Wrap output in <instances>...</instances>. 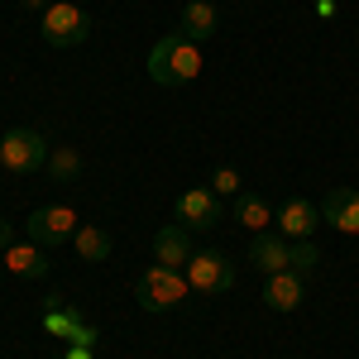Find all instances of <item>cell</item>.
I'll use <instances>...</instances> for the list:
<instances>
[{"instance_id":"cell-1","label":"cell","mask_w":359,"mask_h":359,"mask_svg":"<svg viewBox=\"0 0 359 359\" xmlns=\"http://www.w3.org/2000/svg\"><path fill=\"white\" fill-rule=\"evenodd\" d=\"M206 57H201V43H192L187 34H163L154 48H149V77L158 86H187L201 77Z\"/></svg>"},{"instance_id":"cell-2","label":"cell","mask_w":359,"mask_h":359,"mask_svg":"<svg viewBox=\"0 0 359 359\" xmlns=\"http://www.w3.org/2000/svg\"><path fill=\"white\" fill-rule=\"evenodd\" d=\"M187 292H192V283L182 269H168V264H154V269H144L135 283V297L144 311H172V306L187 302Z\"/></svg>"},{"instance_id":"cell-3","label":"cell","mask_w":359,"mask_h":359,"mask_svg":"<svg viewBox=\"0 0 359 359\" xmlns=\"http://www.w3.org/2000/svg\"><path fill=\"white\" fill-rule=\"evenodd\" d=\"M39 34L48 48H77L91 39V15H86L77 0H53L43 15H39Z\"/></svg>"},{"instance_id":"cell-4","label":"cell","mask_w":359,"mask_h":359,"mask_svg":"<svg viewBox=\"0 0 359 359\" xmlns=\"http://www.w3.org/2000/svg\"><path fill=\"white\" fill-rule=\"evenodd\" d=\"M77 211L67 206V201H57V206H39V211H29V221H25V230H29V240L34 245H43L48 254H53L57 245H67L72 235H77Z\"/></svg>"},{"instance_id":"cell-5","label":"cell","mask_w":359,"mask_h":359,"mask_svg":"<svg viewBox=\"0 0 359 359\" xmlns=\"http://www.w3.org/2000/svg\"><path fill=\"white\" fill-rule=\"evenodd\" d=\"M48 154L53 149L39 130H10L0 139V168L5 172H39V168H48Z\"/></svg>"},{"instance_id":"cell-6","label":"cell","mask_w":359,"mask_h":359,"mask_svg":"<svg viewBox=\"0 0 359 359\" xmlns=\"http://www.w3.org/2000/svg\"><path fill=\"white\" fill-rule=\"evenodd\" d=\"M187 283H192V292H225V287H235V259L221 254V249H196L192 259H187Z\"/></svg>"},{"instance_id":"cell-7","label":"cell","mask_w":359,"mask_h":359,"mask_svg":"<svg viewBox=\"0 0 359 359\" xmlns=\"http://www.w3.org/2000/svg\"><path fill=\"white\" fill-rule=\"evenodd\" d=\"M172 216H177V225H187V230H216L221 225V196L211 192V187H187V192L177 196Z\"/></svg>"},{"instance_id":"cell-8","label":"cell","mask_w":359,"mask_h":359,"mask_svg":"<svg viewBox=\"0 0 359 359\" xmlns=\"http://www.w3.org/2000/svg\"><path fill=\"white\" fill-rule=\"evenodd\" d=\"M273 225H278L283 240H311L316 225H321V206L306 201V196H292V201H283L273 211Z\"/></svg>"},{"instance_id":"cell-9","label":"cell","mask_w":359,"mask_h":359,"mask_svg":"<svg viewBox=\"0 0 359 359\" xmlns=\"http://www.w3.org/2000/svg\"><path fill=\"white\" fill-rule=\"evenodd\" d=\"M302 302H306V273L283 269V273L264 278V306L269 311H297Z\"/></svg>"},{"instance_id":"cell-10","label":"cell","mask_w":359,"mask_h":359,"mask_svg":"<svg viewBox=\"0 0 359 359\" xmlns=\"http://www.w3.org/2000/svg\"><path fill=\"white\" fill-rule=\"evenodd\" d=\"M321 221L335 225L340 235H359V192L355 187H331L321 196Z\"/></svg>"},{"instance_id":"cell-11","label":"cell","mask_w":359,"mask_h":359,"mask_svg":"<svg viewBox=\"0 0 359 359\" xmlns=\"http://www.w3.org/2000/svg\"><path fill=\"white\" fill-rule=\"evenodd\" d=\"M5 269L15 278H25V283H39V278H48V269H53V259H48V249L43 245H10L5 249Z\"/></svg>"},{"instance_id":"cell-12","label":"cell","mask_w":359,"mask_h":359,"mask_svg":"<svg viewBox=\"0 0 359 359\" xmlns=\"http://www.w3.org/2000/svg\"><path fill=\"white\" fill-rule=\"evenodd\" d=\"M192 230L187 225H163L158 235H154V259L168 264V269H187V259H192Z\"/></svg>"},{"instance_id":"cell-13","label":"cell","mask_w":359,"mask_h":359,"mask_svg":"<svg viewBox=\"0 0 359 359\" xmlns=\"http://www.w3.org/2000/svg\"><path fill=\"white\" fill-rule=\"evenodd\" d=\"M249 264L259 269V273L269 278V273H283L287 264H292V245L283 240V235H254V245H249Z\"/></svg>"},{"instance_id":"cell-14","label":"cell","mask_w":359,"mask_h":359,"mask_svg":"<svg viewBox=\"0 0 359 359\" xmlns=\"http://www.w3.org/2000/svg\"><path fill=\"white\" fill-rule=\"evenodd\" d=\"M216 25H221V15H216L211 0H187L182 5V20H177V34H187L192 43H206L216 34Z\"/></svg>"},{"instance_id":"cell-15","label":"cell","mask_w":359,"mask_h":359,"mask_svg":"<svg viewBox=\"0 0 359 359\" xmlns=\"http://www.w3.org/2000/svg\"><path fill=\"white\" fill-rule=\"evenodd\" d=\"M235 221H240V230H249V235H264V230L273 225V206L259 192H240L235 196Z\"/></svg>"},{"instance_id":"cell-16","label":"cell","mask_w":359,"mask_h":359,"mask_svg":"<svg viewBox=\"0 0 359 359\" xmlns=\"http://www.w3.org/2000/svg\"><path fill=\"white\" fill-rule=\"evenodd\" d=\"M72 245H77V254H82L86 264H101V259H111V235H106L101 225H77Z\"/></svg>"},{"instance_id":"cell-17","label":"cell","mask_w":359,"mask_h":359,"mask_svg":"<svg viewBox=\"0 0 359 359\" xmlns=\"http://www.w3.org/2000/svg\"><path fill=\"white\" fill-rule=\"evenodd\" d=\"M48 172H53V182H77V172H82V154H77L72 144H57L53 154H48Z\"/></svg>"},{"instance_id":"cell-18","label":"cell","mask_w":359,"mask_h":359,"mask_svg":"<svg viewBox=\"0 0 359 359\" xmlns=\"http://www.w3.org/2000/svg\"><path fill=\"white\" fill-rule=\"evenodd\" d=\"M211 192H216V196H240V192H245V177L225 163V168H216V177H211Z\"/></svg>"},{"instance_id":"cell-19","label":"cell","mask_w":359,"mask_h":359,"mask_svg":"<svg viewBox=\"0 0 359 359\" xmlns=\"http://www.w3.org/2000/svg\"><path fill=\"white\" fill-rule=\"evenodd\" d=\"M316 264H321L316 245H311V240H292V264H287V269H292V273H311Z\"/></svg>"},{"instance_id":"cell-20","label":"cell","mask_w":359,"mask_h":359,"mask_svg":"<svg viewBox=\"0 0 359 359\" xmlns=\"http://www.w3.org/2000/svg\"><path fill=\"white\" fill-rule=\"evenodd\" d=\"M62 359H91V345H72V350H67Z\"/></svg>"},{"instance_id":"cell-21","label":"cell","mask_w":359,"mask_h":359,"mask_svg":"<svg viewBox=\"0 0 359 359\" xmlns=\"http://www.w3.org/2000/svg\"><path fill=\"white\" fill-rule=\"evenodd\" d=\"M10 245H15V240H10V225L0 221V249H10Z\"/></svg>"},{"instance_id":"cell-22","label":"cell","mask_w":359,"mask_h":359,"mask_svg":"<svg viewBox=\"0 0 359 359\" xmlns=\"http://www.w3.org/2000/svg\"><path fill=\"white\" fill-rule=\"evenodd\" d=\"M316 10H321V15H335V0H316Z\"/></svg>"},{"instance_id":"cell-23","label":"cell","mask_w":359,"mask_h":359,"mask_svg":"<svg viewBox=\"0 0 359 359\" xmlns=\"http://www.w3.org/2000/svg\"><path fill=\"white\" fill-rule=\"evenodd\" d=\"M29 10H48V5H53V0H25Z\"/></svg>"}]
</instances>
